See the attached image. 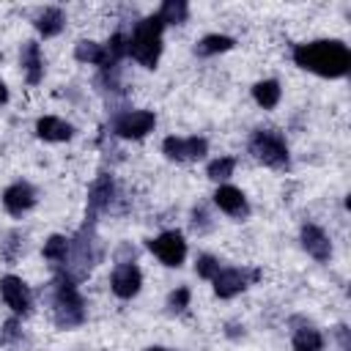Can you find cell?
Here are the masks:
<instances>
[{"label":"cell","instance_id":"cell-1","mask_svg":"<svg viewBox=\"0 0 351 351\" xmlns=\"http://www.w3.org/2000/svg\"><path fill=\"white\" fill-rule=\"evenodd\" d=\"M293 63L318 77H343L351 69V52L337 38H321V41L299 44L293 49Z\"/></svg>","mask_w":351,"mask_h":351},{"label":"cell","instance_id":"cell-2","mask_svg":"<svg viewBox=\"0 0 351 351\" xmlns=\"http://www.w3.org/2000/svg\"><path fill=\"white\" fill-rule=\"evenodd\" d=\"M52 315H55V324L63 329L80 326L85 321V302L77 291V282L63 271L52 282Z\"/></svg>","mask_w":351,"mask_h":351},{"label":"cell","instance_id":"cell-3","mask_svg":"<svg viewBox=\"0 0 351 351\" xmlns=\"http://www.w3.org/2000/svg\"><path fill=\"white\" fill-rule=\"evenodd\" d=\"M162 30H165V22L151 14L145 16L143 22L134 25V33L129 36V55L145 66V69H154L159 63V55H162Z\"/></svg>","mask_w":351,"mask_h":351},{"label":"cell","instance_id":"cell-4","mask_svg":"<svg viewBox=\"0 0 351 351\" xmlns=\"http://www.w3.org/2000/svg\"><path fill=\"white\" fill-rule=\"evenodd\" d=\"M250 154L263 162L266 167H288V145L282 140V134L271 132V129H258L250 137Z\"/></svg>","mask_w":351,"mask_h":351},{"label":"cell","instance_id":"cell-5","mask_svg":"<svg viewBox=\"0 0 351 351\" xmlns=\"http://www.w3.org/2000/svg\"><path fill=\"white\" fill-rule=\"evenodd\" d=\"M258 277H261L258 269H222L219 266V271L211 277V282H214V293L219 299H230V296L241 293L250 282H255Z\"/></svg>","mask_w":351,"mask_h":351},{"label":"cell","instance_id":"cell-6","mask_svg":"<svg viewBox=\"0 0 351 351\" xmlns=\"http://www.w3.org/2000/svg\"><path fill=\"white\" fill-rule=\"evenodd\" d=\"M156 123V115L148 110H126L112 121V132L123 140H140L145 137Z\"/></svg>","mask_w":351,"mask_h":351},{"label":"cell","instance_id":"cell-7","mask_svg":"<svg viewBox=\"0 0 351 351\" xmlns=\"http://www.w3.org/2000/svg\"><path fill=\"white\" fill-rule=\"evenodd\" d=\"M151 252L165 263V266H181L184 258H186V241L178 230H165L159 233L156 239L148 241Z\"/></svg>","mask_w":351,"mask_h":351},{"label":"cell","instance_id":"cell-8","mask_svg":"<svg viewBox=\"0 0 351 351\" xmlns=\"http://www.w3.org/2000/svg\"><path fill=\"white\" fill-rule=\"evenodd\" d=\"M162 151H165L167 159H176V162H195V159L206 156L208 143H206L203 137H165Z\"/></svg>","mask_w":351,"mask_h":351},{"label":"cell","instance_id":"cell-9","mask_svg":"<svg viewBox=\"0 0 351 351\" xmlns=\"http://www.w3.org/2000/svg\"><path fill=\"white\" fill-rule=\"evenodd\" d=\"M0 293L5 299V304L16 313V315H27L30 313V288L16 277V274H5L0 277Z\"/></svg>","mask_w":351,"mask_h":351},{"label":"cell","instance_id":"cell-10","mask_svg":"<svg viewBox=\"0 0 351 351\" xmlns=\"http://www.w3.org/2000/svg\"><path fill=\"white\" fill-rule=\"evenodd\" d=\"M112 197H115V184H112V178H110V176H99V178L93 181L90 192H88V214H85V222H96V217L110 208Z\"/></svg>","mask_w":351,"mask_h":351},{"label":"cell","instance_id":"cell-11","mask_svg":"<svg viewBox=\"0 0 351 351\" xmlns=\"http://www.w3.org/2000/svg\"><path fill=\"white\" fill-rule=\"evenodd\" d=\"M110 285H112L115 296L132 299L140 291V285H143V274H140V269L134 263H121V266H115V271L110 277Z\"/></svg>","mask_w":351,"mask_h":351},{"label":"cell","instance_id":"cell-12","mask_svg":"<svg viewBox=\"0 0 351 351\" xmlns=\"http://www.w3.org/2000/svg\"><path fill=\"white\" fill-rule=\"evenodd\" d=\"M33 203H36V189L27 181H16L3 192V206L14 217H22L27 208H33Z\"/></svg>","mask_w":351,"mask_h":351},{"label":"cell","instance_id":"cell-13","mask_svg":"<svg viewBox=\"0 0 351 351\" xmlns=\"http://www.w3.org/2000/svg\"><path fill=\"white\" fill-rule=\"evenodd\" d=\"M214 203H217L225 214H230V217H236V219H244V217L250 214V203H247L244 192L236 189V186H230V184H225V186H219V189L214 192Z\"/></svg>","mask_w":351,"mask_h":351},{"label":"cell","instance_id":"cell-14","mask_svg":"<svg viewBox=\"0 0 351 351\" xmlns=\"http://www.w3.org/2000/svg\"><path fill=\"white\" fill-rule=\"evenodd\" d=\"M302 247L307 250V255H313L321 263L329 261V255H332V241L318 225H304L302 228Z\"/></svg>","mask_w":351,"mask_h":351},{"label":"cell","instance_id":"cell-15","mask_svg":"<svg viewBox=\"0 0 351 351\" xmlns=\"http://www.w3.org/2000/svg\"><path fill=\"white\" fill-rule=\"evenodd\" d=\"M36 134L47 143H63V140H71L74 129H71V123H66L55 115H44L36 121Z\"/></svg>","mask_w":351,"mask_h":351},{"label":"cell","instance_id":"cell-16","mask_svg":"<svg viewBox=\"0 0 351 351\" xmlns=\"http://www.w3.org/2000/svg\"><path fill=\"white\" fill-rule=\"evenodd\" d=\"M22 69L30 85H38L44 77V58H41V47L36 41H25L22 47Z\"/></svg>","mask_w":351,"mask_h":351},{"label":"cell","instance_id":"cell-17","mask_svg":"<svg viewBox=\"0 0 351 351\" xmlns=\"http://www.w3.org/2000/svg\"><path fill=\"white\" fill-rule=\"evenodd\" d=\"M66 25V14L60 8H44L38 16H36V30L44 36V38H52L63 30Z\"/></svg>","mask_w":351,"mask_h":351},{"label":"cell","instance_id":"cell-18","mask_svg":"<svg viewBox=\"0 0 351 351\" xmlns=\"http://www.w3.org/2000/svg\"><path fill=\"white\" fill-rule=\"evenodd\" d=\"M69 250H71V241H69L66 236H49L47 244H44V258H47L52 266H63V271H66Z\"/></svg>","mask_w":351,"mask_h":351},{"label":"cell","instance_id":"cell-19","mask_svg":"<svg viewBox=\"0 0 351 351\" xmlns=\"http://www.w3.org/2000/svg\"><path fill=\"white\" fill-rule=\"evenodd\" d=\"M321 348H324V337L315 326L302 324L293 332V351H321Z\"/></svg>","mask_w":351,"mask_h":351},{"label":"cell","instance_id":"cell-20","mask_svg":"<svg viewBox=\"0 0 351 351\" xmlns=\"http://www.w3.org/2000/svg\"><path fill=\"white\" fill-rule=\"evenodd\" d=\"M74 58L80 63H90V66H99V69H104V63H107L104 44H96V41H80L77 49H74Z\"/></svg>","mask_w":351,"mask_h":351},{"label":"cell","instance_id":"cell-21","mask_svg":"<svg viewBox=\"0 0 351 351\" xmlns=\"http://www.w3.org/2000/svg\"><path fill=\"white\" fill-rule=\"evenodd\" d=\"M252 99H255L263 110H271V107L280 101V82H277V80H261V82H255Z\"/></svg>","mask_w":351,"mask_h":351},{"label":"cell","instance_id":"cell-22","mask_svg":"<svg viewBox=\"0 0 351 351\" xmlns=\"http://www.w3.org/2000/svg\"><path fill=\"white\" fill-rule=\"evenodd\" d=\"M156 16H159L165 25H181V22H186V16H189V5H186L184 0H165L162 8L156 11Z\"/></svg>","mask_w":351,"mask_h":351},{"label":"cell","instance_id":"cell-23","mask_svg":"<svg viewBox=\"0 0 351 351\" xmlns=\"http://www.w3.org/2000/svg\"><path fill=\"white\" fill-rule=\"evenodd\" d=\"M233 44H236V41H233L230 36L211 33V36H206V38H200V41H197L195 52H197V55H217V52H228Z\"/></svg>","mask_w":351,"mask_h":351},{"label":"cell","instance_id":"cell-24","mask_svg":"<svg viewBox=\"0 0 351 351\" xmlns=\"http://www.w3.org/2000/svg\"><path fill=\"white\" fill-rule=\"evenodd\" d=\"M233 167H236V159H233V156L214 159V162L208 165V178H214V181H225V178L233 173Z\"/></svg>","mask_w":351,"mask_h":351},{"label":"cell","instance_id":"cell-25","mask_svg":"<svg viewBox=\"0 0 351 351\" xmlns=\"http://www.w3.org/2000/svg\"><path fill=\"white\" fill-rule=\"evenodd\" d=\"M189 307V288H176L173 293H170V299H167V310L170 313H184Z\"/></svg>","mask_w":351,"mask_h":351},{"label":"cell","instance_id":"cell-26","mask_svg":"<svg viewBox=\"0 0 351 351\" xmlns=\"http://www.w3.org/2000/svg\"><path fill=\"white\" fill-rule=\"evenodd\" d=\"M195 269H197V274H200L203 280H211V277L219 271V261L211 258V255H200L197 263H195Z\"/></svg>","mask_w":351,"mask_h":351},{"label":"cell","instance_id":"cell-27","mask_svg":"<svg viewBox=\"0 0 351 351\" xmlns=\"http://www.w3.org/2000/svg\"><path fill=\"white\" fill-rule=\"evenodd\" d=\"M337 337H340V348L348 351V329L346 326H337Z\"/></svg>","mask_w":351,"mask_h":351},{"label":"cell","instance_id":"cell-28","mask_svg":"<svg viewBox=\"0 0 351 351\" xmlns=\"http://www.w3.org/2000/svg\"><path fill=\"white\" fill-rule=\"evenodd\" d=\"M5 99H8V90H5V85H3V82H0V104H3V101H5Z\"/></svg>","mask_w":351,"mask_h":351},{"label":"cell","instance_id":"cell-29","mask_svg":"<svg viewBox=\"0 0 351 351\" xmlns=\"http://www.w3.org/2000/svg\"><path fill=\"white\" fill-rule=\"evenodd\" d=\"M145 351H167V348H162V346H151V348H145Z\"/></svg>","mask_w":351,"mask_h":351}]
</instances>
